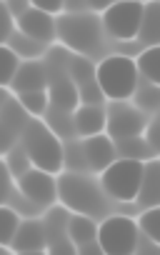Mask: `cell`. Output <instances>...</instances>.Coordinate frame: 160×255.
Wrapping results in <instances>:
<instances>
[{
	"label": "cell",
	"mask_w": 160,
	"mask_h": 255,
	"mask_svg": "<svg viewBox=\"0 0 160 255\" xmlns=\"http://www.w3.org/2000/svg\"><path fill=\"white\" fill-rule=\"evenodd\" d=\"M140 230L138 223L128 215H108L98 225V245L105 255H133L138 245Z\"/></svg>",
	"instance_id": "6"
},
{
	"label": "cell",
	"mask_w": 160,
	"mask_h": 255,
	"mask_svg": "<svg viewBox=\"0 0 160 255\" xmlns=\"http://www.w3.org/2000/svg\"><path fill=\"white\" fill-rule=\"evenodd\" d=\"M75 135L90 138L105 130V108L103 105H78L73 110Z\"/></svg>",
	"instance_id": "14"
},
{
	"label": "cell",
	"mask_w": 160,
	"mask_h": 255,
	"mask_svg": "<svg viewBox=\"0 0 160 255\" xmlns=\"http://www.w3.org/2000/svg\"><path fill=\"white\" fill-rule=\"evenodd\" d=\"M5 165H8V173L15 175V180L30 170L33 160H30V155H28V150H25L23 143H18V145H13V148L8 150V160H5Z\"/></svg>",
	"instance_id": "25"
},
{
	"label": "cell",
	"mask_w": 160,
	"mask_h": 255,
	"mask_svg": "<svg viewBox=\"0 0 160 255\" xmlns=\"http://www.w3.org/2000/svg\"><path fill=\"white\" fill-rule=\"evenodd\" d=\"M20 225H23L20 213H18V210H13L10 205H5V208H3V245H5V248H10V245H13V240H15V235H18Z\"/></svg>",
	"instance_id": "29"
},
{
	"label": "cell",
	"mask_w": 160,
	"mask_h": 255,
	"mask_svg": "<svg viewBox=\"0 0 160 255\" xmlns=\"http://www.w3.org/2000/svg\"><path fill=\"white\" fill-rule=\"evenodd\" d=\"M115 143V153L125 160H153L155 158V150L148 145V140L143 135H133V138H125V140H113Z\"/></svg>",
	"instance_id": "20"
},
{
	"label": "cell",
	"mask_w": 160,
	"mask_h": 255,
	"mask_svg": "<svg viewBox=\"0 0 160 255\" xmlns=\"http://www.w3.org/2000/svg\"><path fill=\"white\" fill-rule=\"evenodd\" d=\"M158 218H160L158 208H145V213L140 215V233H143L148 240H153V243H158V238H160Z\"/></svg>",
	"instance_id": "31"
},
{
	"label": "cell",
	"mask_w": 160,
	"mask_h": 255,
	"mask_svg": "<svg viewBox=\"0 0 160 255\" xmlns=\"http://www.w3.org/2000/svg\"><path fill=\"white\" fill-rule=\"evenodd\" d=\"M133 255H158V243H153V240H140L138 238V245H135V253Z\"/></svg>",
	"instance_id": "34"
},
{
	"label": "cell",
	"mask_w": 160,
	"mask_h": 255,
	"mask_svg": "<svg viewBox=\"0 0 160 255\" xmlns=\"http://www.w3.org/2000/svg\"><path fill=\"white\" fill-rule=\"evenodd\" d=\"M63 163H65V170H70V173H85L88 170V160H85L83 143L63 145Z\"/></svg>",
	"instance_id": "27"
},
{
	"label": "cell",
	"mask_w": 160,
	"mask_h": 255,
	"mask_svg": "<svg viewBox=\"0 0 160 255\" xmlns=\"http://www.w3.org/2000/svg\"><path fill=\"white\" fill-rule=\"evenodd\" d=\"M53 65V63H50ZM48 95H50V105L53 108H60V110H75L80 105L78 100V85L70 80L68 70H60L58 65H53L48 70Z\"/></svg>",
	"instance_id": "11"
},
{
	"label": "cell",
	"mask_w": 160,
	"mask_h": 255,
	"mask_svg": "<svg viewBox=\"0 0 160 255\" xmlns=\"http://www.w3.org/2000/svg\"><path fill=\"white\" fill-rule=\"evenodd\" d=\"M3 255H13V253H10V248H8V250H5V253H3Z\"/></svg>",
	"instance_id": "38"
},
{
	"label": "cell",
	"mask_w": 160,
	"mask_h": 255,
	"mask_svg": "<svg viewBox=\"0 0 160 255\" xmlns=\"http://www.w3.org/2000/svg\"><path fill=\"white\" fill-rule=\"evenodd\" d=\"M48 68H45V63H40V60H28V63H23L20 65V70H18V75H15V80H13V90H15V95L18 93H28V90H43V88H48Z\"/></svg>",
	"instance_id": "15"
},
{
	"label": "cell",
	"mask_w": 160,
	"mask_h": 255,
	"mask_svg": "<svg viewBox=\"0 0 160 255\" xmlns=\"http://www.w3.org/2000/svg\"><path fill=\"white\" fill-rule=\"evenodd\" d=\"M148 125V118L140 108L128 105L125 100H113V105L105 110V135L110 140H125L133 135H143Z\"/></svg>",
	"instance_id": "8"
},
{
	"label": "cell",
	"mask_w": 160,
	"mask_h": 255,
	"mask_svg": "<svg viewBox=\"0 0 160 255\" xmlns=\"http://www.w3.org/2000/svg\"><path fill=\"white\" fill-rule=\"evenodd\" d=\"M28 110L13 100L10 95H5V103H3V150L8 153L13 148L15 140L23 138L25 128H28Z\"/></svg>",
	"instance_id": "12"
},
{
	"label": "cell",
	"mask_w": 160,
	"mask_h": 255,
	"mask_svg": "<svg viewBox=\"0 0 160 255\" xmlns=\"http://www.w3.org/2000/svg\"><path fill=\"white\" fill-rule=\"evenodd\" d=\"M135 3H143V0H135Z\"/></svg>",
	"instance_id": "39"
},
{
	"label": "cell",
	"mask_w": 160,
	"mask_h": 255,
	"mask_svg": "<svg viewBox=\"0 0 160 255\" xmlns=\"http://www.w3.org/2000/svg\"><path fill=\"white\" fill-rule=\"evenodd\" d=\"M75 250H78V255H105V253H103V248L98 245V240L85 243V245H78Z\"/></svg>",
	"instance_id": "35"
},
{
	"label": "cell",
	"mask_w": 160,
	"mask_h": 255,
	"mask_svg": "<svg viewBox=\"0 0 160 255\" xmlns=\"http://www.w3.org/2000/svg\"><path fill=\"white\" fill-rule=\"evenodd\" d=\"M5 45H10L20 58H35L40 50H43V43H38V40H33L30 35H25L23 30H15L10 38H8V43Z\"/></svg>",
	"instance_id": "26"
},
{
	"label": "cell",
	"mask_w": 160,
	"mask_h": 255,
	"mask_svg": "<svg viewBox=\"0 0 160 255\" xmlns=\"http://www.w3.org/2000/svg\"><path fill=\"white\" fill-rule=\"evenodd\" d=\"M30 3H33L35 8H40V10H48V13H58V10H63L65 0H30Z\"/></svg>",
	"instance_id": "33"
},
{
	"label": "cell",
	"mask_w": 160,
	"mask_h": 255,
	"mask_svg": "<svg viewBox=\"0 0 160 255\" xmlns=\"http://www.w3.org/2000/svg\"><path fill=\"white\" fill-rule=\"evenodd\" d=\"M55 25L63 45L75 50L78 55H93L100 50L103 23L95 13H63Z\"/></svg>",
	"instance_id": "2"
},
{
	"label": "cell",
	"mask_w": 160,
	"mask_h": 255,
	"mask_svg": "<svg viewBox=\"0 0 160 255\" xmlns=\"http://www.w3.org/2000/svg\"><path fill=\"white\" fill-rule=\"evenodd\" d=\"M95 68L98 65H93L90 58H80V55L68 58V75H70V80L78 88L85 85V83H90V80H95Z\"/></svg>",
	"instance_id": "23"
},
{
	"label": "cell",
	"mask_w": 160,
	"mask_h": 255,
	"mask_svg": "<svg viewBox=\"0 0 160 255\" xmlns=\"http://www.w3.org/2000/svg\"><path fill=\"white\" fill-rule=\"evenodd\" d=\"M58 18H53V13H48V10H40V8H25V10H20L18 13V18H15V25H18V30H23L25 35H30L33 40H38V43H50L55 35H58Z\"/></svg>",
	"instance_id": "10"
},
{
	"label": "cell",
	"mask_w": 160,
	"mask_h": 255,
	"mask_svg": "<svg viewBox=\"0 0 160 255\" xmlns=\"http://www.w3.org/2000/svg\"><path fill=\"white\" fill-rule=\"evenodd\" d=\"M103 90H100V85L95 83V80H90V83H85V85H80L78 88V100H80V105H103Z\"/></svg>",
	"instance_id": "32"
},
{
	"label": "cell",
	"mask_w": 160,
	"mask_h": 255,
	"mask_svg": "<svg viewBox=\"0 0 160 255\" xmlns=\"http://www.w3.org/2000/svg\"><path fill=\"white\" fill-rule=\"evenodd\" d=\"M20 65H23V63H20V55H18L10 45H5V48H3V85H5V88L13 85V80H15Z\"/></svg>",
	"instance_id": "30"
},
{
	"label": "cell",
	"mask_w": 160,
	"mask_h": 255,
	"mask_svg": "<svg viewBox=\"0 0 160 255\" xmlns=\"http://www.w3.org/2000/svg\"><path fill=\"white\" fill-rule=\"evenodd\" d=\"M133 95H135V108H140L143 113H153V110L158 108V100H160V95H158V85L145 83V85L135 88Z\"/></svg>",
	"instance_id": "28"
},
{
	"label": "cell",
	"mask_w": 160,
	"mask_h": 255,
	"mask_svg": "<svg viewBox=\"0 0 160 255\" xmlns=\"http://www.w3.org/2000/svg\"><path fill=\"white\" fill-rule=\"evenodd\" d=\"M158 160H150L143 165V180H140V188H138V205L140 208H158Z\"/></svg>",
	"instance_id": "17"
},
{
	"label": "cell",
	"mask_w": 160,
	"mask_h": 255,
	"mask_svg": "<svg viewBox=\"0 0 160 255\" xmlns=\"http://www.w3.org/2000/svg\"><path fill=\"white\" fill-rule=\"evenodd\" d=\"M18 255H48V250H25V253H18Z\"/></svg>",
	"instance_id": "37"
},
{
	"label": "cell",
	"mask_w": 160,
	"mask_h": 255,
	"mask_svg": "<svg viewBox=\"0 0 160 255\" xmlns=\"http://www.w3.org/2000/svg\"><path fill=\"white\" fill-rule=\"evenodd\" d=\"M95 83L110 100H128L138 88V68L128 55H110L95 68Z\"/></svg>",
	"instance_id": "4"
},
{
	"label": "cell",
	"mask_w": 160,
	"mask_h": 255,
	"mask_svg": "<svg viewBox=\"0 0 160 255\" xmlns=\"http://www.w3.org/2000/svg\"><path fill=\"white\" fill-rule=\"evenodd\" d=\"M68 238L70 243L78 248V245H85V243H93L98 238V223L88 215H78L73 213L70 220H68Z\"/></svg>",
	"instance_id": "18"
},
{
	"label": "cell",
	"mask_w": 160,
	"mask_h": 255,
	"mask_svg": "<svg viewBox=\"0 0 160 255\" xmlns=\"http://www.w3.org/2000/svg\"><path fill=\"white\" fill-rule=\"evenodd\" d=\"M143 165L140 160H125V158H115L100 178V188L108 198L118 200V203H133L143 180Z\"/></svg>",
	"instance_id": "5"
},
{
	"label": "cell",
	"mask_w": 160,
	"mask_h": 255,
	"mask_svg": "<svg viewBox=\"0 0 160 255\" xmlns=\"http://www.w3.org/2000/svg\"><path fill=\"white\" fill-rule=\"evenodd\" d=\"M18 190L40 210V208H50L58 198V178L48 170L40 168H30L25 175H20L18 180Z\"/></svg>",
	"instance_id": "9"
},
{
	"label": "cell",
	"mask_w": 160,
	"mask_h": 255,
	"mask_svg": "<svg viewBox=\"0 0 160 255\" xmlns=\"http://www.w3.org/2000/svg\"><path fill=\"white\" fill-rule=\"evenodd\" d=\"M83 150H85V160H88L90 170H105L118 158L115 143L108 135H103V133L90 135L88 140H83Z\"/></svg>",
	"instance_id": "13"
},
{
	"label": "cell",
	"mask_w": 160,
	"mask_h": 255,
	"mask_svg": "<svg viewBox=\"0 0 160 255\" xmlns=\"http://www.w3.org/2000/svg\"><path fill=\"white\" fill-rule=\"evenodd\" d=\"M45 245H48V235H45L43 220H23L10 250L18 255V253H25V250H45Z\"/></svg>",
	"instance_id": "16"
},
{
	"label": "cell",
	"mask_w": 160,
	"mask_h": 255,
	"mask_svg": "<svg viewBox=\"0 0 160 255\" xmlns=\"http://www.w3.org/2000/svg\"><path fill=\"white\" fill-rule=\"evenodd\" d=\"M48 128L60 138V140H73L75 135V123H73V113L70 110H60V108H48Z\"/></svg>",
	"instance_id": "21"
},
{
	"label": "cell",
	"mask_w": 160,
	"mask_h": 255,
	"mask_svg": "<svg viewBox=\"0 0 160 255\" xmlns=\"http://www.w3.org/2000/svg\"><path fill=\"white\" fill-rule=\"evenodd\" d=\"M58 198L63 200V205L78 215H88L93 220H100L108 215V203H105V193L103 188L88 178L85 173H60L58 178Z\"/></svg>",
	"instance_id": "1"
},
{
	"label": "cell",
	"mask_w": 160,
	"mask_h": 255,
	"mask_svg": "<svg viewBox=\"0 0 160 255\" xmlns=\"http://www.w3.org/2000/svg\"><path fill=\"white\" fill-rule=\"evenodd\" d=\"M158 63H160V50H158V45H150V48H145L140 55H138V63H135V68H138V75H143L148 83H153V85H158Z\"/></svg>",
	"instance_id": "22"
},
{
	"label": "cell",
	"mask_w": 160,
	"mask_h": 255,
	"mask_svg": "<svg viewBox=\"0 0 160 255\" xmlns=\"http://www.w3.org/2000/svg\"><path fill=\"white\" fill-rule=\"evenodd\" d=\"M18 103L30 113V115H45L50 108V95L48 88L43 90H28V93H18Z\"/></svg>",
	"instance_id": "24"
},
{
	"label": "cell",
	"mask_w": 160,
	"mask_h": 255,
	"mask_svg": "<svg viewBox=\"0 0 160 255\" xmlns=\"http://www.w3.org/2000/svg\"><path fill=\"white\" fill-rule=\"evenodd\" d=\"M143 5L145 3H135V0H115L113 5H108L103 15V28L108 30V35H113L115 40H135Z\"/></svg>",
	"instance_id": "7"
},
{
	"label": "cell",
	"mask_w": 160,
	"mask_h": 255,
	"mask_svg": "<svg viewBox=\"0 0 160 255\" xmlns=\"http://www.w3.org/2000/svg\"><path fill=\"white\" fill-rule=\"evenodd\" d=\"M158 35H160V20H158V0H150L148 5H143V18H140V28H138V40L150 45H158Z\"/></svg>",
	"instance_id": "19"
},
{
	"label": "cell",
	"mask_w": 160,
	"mask_h": 255,
	"mask_svg": "<svg viewBox=\"0 0 160 255\" xmlns=\"http://www.w3.org/2000/svg\"><path fill=\"white\" fill-rule=\"evenodd\" d=\"M20 143L25 145V150L33 160V168L48 170L53 175L65 168V163H63V140L48 128V123L30 120Z\"/></svg>",
	"instance_id": "3"
},
{
	"label": "cell",
	"mask_w": 160,
	"mask_h": 255,
	"mask_svg": "<svg viewBox=\"0 0 160 255\" xmlns=\"http://www.w3.org/2000/svg\"><path fill=\"white\" fill-rule=\"evenodd\" d=\"M115 0H85V5L90 8V10H105L108 5H113Z\"/></svg>",
	"instance_id": "36"
}]
</instances>
